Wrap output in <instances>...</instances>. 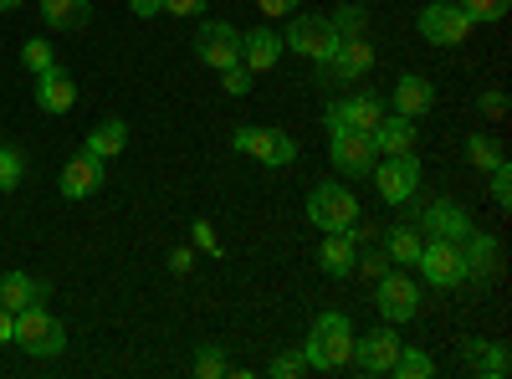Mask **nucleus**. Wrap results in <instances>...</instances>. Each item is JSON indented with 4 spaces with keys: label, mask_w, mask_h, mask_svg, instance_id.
<instances>
[{
    "label": "nucleus",
    "mask_w": 512,
    "mask_h": 379,
    "mask_svg": "<svg viewBox=\"0 0 512 379\" xmlns=\"http://www.w3.org/2000/svg\"><path fill=\"white\" fill-rule=\"evenodd\" d=\"M123 144H128V129L113 118V123H98V129L88 134V154H98V159H113V154H123Z\"/></svg>",
    "instance_id": "a878e982"
},
{
    "label": "nucleus",
    "mask_w": 512,
    "mask_h": 379,
    "mask_svg": "<svg viewBox=\"0 0 512 379\" xmlns=\"http://www.w3.org/2000/svg\"><path fill=\"white\" fill-rule=\"evenodd\" d=\"M267 374H272V379H297V374H308V359H303V354H277V359L267 364Z\"/></svg>",
    "instance_id": "f704fd0d"
},
{
    "label": "nucleus",
    "mask_w": 512,
    "mask_h": 379,
    "mask_svg": "<svg viewBox=\"0 0 512 379\" xmlns=\"http://www.w3.org/2000/svg\"><path fill=\"white\" fill-rule=\"evenodd\" d=\"M226 369H231V364H226V354H221L216 344H205V349L195 354V374H200V379H221Z\"/></svg>",
    "instance_id": "72a5a7b5"
},
{
    "label": "nucleus",
    "mask_w": 512,
    "mask_h": 379,
    "mask_svg": "<svg viewBox=\"0 0 512 379\" xmlns=\"http://www.w3.org/2000/svg\"><path fill=\"white\" fill-rule=\"evenodd\" d=\"M390 103H395V113H400V118H420V113H431V108H436V88H431V77L405 72V77L395 82Z\"/></svg>",
    "instance_id": "f3484780"
},
{
    "label": "nucleus",
    "mask_w": 512,
    "mask_h": 379,
    "mask_svg": "<svg viewBox=\"0 0 512 379\" xmlns=\"http://www.w3.org/2000/svg\"><path fill=\"white\" fill-rule=\"evenodd\" d=\"M195 246H205V251H221V241H216V231H210L205 221H195Z\"/></svg>",
    "instance_id": "79ce46f5"
},
{
    "label": "nucleus",
    "mask_w": 512,
    "mask_h": 379,
    "mask_svg": "<svg viewBox=\"0 0 512 379\" xmlns=\"http://www.w3.org/2000/svg\"><path fill=\"white\" fill-rule=\"evenodd\" d=\"M205 6H210V0H164V11H169V16H200Z\"/></svg>",
    "instance_id": "58836bf2"
},
{
    "label": "nucleus",
    "mask_w": 512,
    "mask_h": 379,
    "mask_svg": "<svg viewBox=\"0 0 512 379\" xmlns=\"http://www.w3.org/2000/svg\"><path fill=\"white\" fill-rule=\"evenodd\" d=\"M328 26H333V36H364L369 31V11L359 6V0H344V6L328 16Z\"/></svg>",
    "instance_id": "cd10ccee"
},
{
    "label": "nucleus",
    "mask_w": 512,
    "mask_h": 379,
    "mask_svg": "<svg viewBox=\"0 0 512 379\" xmlns=\"http://www.w3.org/2000/svg\"><path fill=\"white\" fill-rule=\"evenodd\" d=\"M277 57H282V36L272 26H256V31L241 36V67L246 72H272Z\"/></svg>",
    "instance_id": "a211bd4d"
},
{
    "label": "nucleus",
    "mask_w": 512,
    "mask_h": 379,
    "mask_svg": "<svg viewBox=\"0 0 512 379\" xmlns=\"http://www.w3.org/2000/svg\"><path fill=\"white\" fill-rule=\"evenodd\" d=\"M103 180H108V159H98V154H72L67 159V170H62V195L67 200H88V195H98L103 190Z\"/></svg>",
    "instance_id": "ddd939ff"
},
{
    "label": "nucleus",
    "mask_w": 512,
    "mask_h": 379,
    "mask_svg": "<svg viewBox=\"0 0 512 379\" xmlns=\"http://www.w3.org/2000/svg\"><path fill=\"white\" fill-rule=\"evenodd\" d=\"M41 287L36 277H26V272H6L0 277V308H11V313H21V308H31V303H41Z\"/></svg>",
    "instance_id": "b1692460"
},
{
    "label": "nucleus",
    "mask_w": 512,
    "mask_h": 379,
    "mask_svg": "<svg viewBox=\"0 0 512 379\" xmlns=\"http://www.w3.org/2000/svg\"><path fill=\"white\" fill-rule=\"evenodd\" d=\"M221 82H226V93H231V98H246V93H251V72H246L241 62H236V67H226V72H221Z\"/></svg>",
    "instance_id": "4c0bfd02"
},
{
    "label": "nucleus",
    "mask_w": 512,
    "mask_h": 379,
    "mask_svg": "<svg viewBox=\"0 0 512 379\" xmlns=\"http://www.w3.org/2000/svg\"><path fill=\"white\" fill-rule=\"evenodd\" d=\"M415 118H400V113H384L379 118V129L369 134V144H374V154L384 159V154H415Z\"/></svg>",
    "instance_id": "dca6fc26"
},
{
    "label": "nucleus",
    "mask_w": 512,
    "mask_h": 379,
    "mask_svg": "<svg viewBox=\"0 0 512 379\" xmlns=\"http://www.w3.org/2000/svg\"><path fill=\"white\" fill-rule=\"evenodd\" d=\"M195 57H200L205 67H216V72L236 67V62H241V36H236V26H226V21H200V31H195Z\"/></svg>",
    "instance_id": "1a4fd4ad"
},
{
    "label": "nucleus",
    "mask_w": 512,
    "mask_h": 379,
    "mask_svg": "<svg viewBox=\"0 0 512 379\" xmlns=\"http://www.w3.org/2000/svg\"><path fill=\"white\" fill-rule=\"evenodd\" d=\"M374 303H379L384 323H410L420 313V287L405 277V267H390L374 282Z\"/></svg>",
    "instance_id": "0eeeda50"
},
{
    "label": "nucleus",
    "mask_w": 512,
    "mask_h": 379,
    "mask_svg": "<svg viewBox=\"0 0 512 379\" xmlns=\"http://www.w3.org/2000/svg\"><path fill=\"white\" fill-rule=\"evenodd\" d=\"M26 180V154L16 144H0V195H11Z\"/></svg>",
    "instance_id": "c85d7f7f"
},
{
    "label": "nucleus",
    "mask_w": 512,
    "mask_h": 379,
    "mask_svg": "<svg viewBox=\"0 0 512 379\" xmlns=\"http://www.w3.org/2000/svg\"><path fill=\"white\" fill-rule=\"evenodd\" d=\"M477 103H482V113H487V118H502V113H507V93H482Z\"/></svg>",
    "instance_id": "ea45409f"
},
{
    "label": "nucleus",
    "mask_w": 512,
    "mask_h": 379,
    "mask_svg": "<svg viewBox=\"0 0 512 379\" xmlns=\"http://www.w3.org/2000/svg\"><path fill=\"white\" fill-rule=\"evenodd\" d=\"M420 277L431 282V287H461L466 282V257H461V241H420V257H415Z\"/></svg>",
    "instance_id": "20e7f679"
},
{
    "label": "nucleus",
    "mask_w": 512,
    "mask_h": 379,
    "mask_svg": "<svg viewBox=\"0 0 512 379\" xmlns=\"http://www.w3.org/2000/svg\"><path fill=\"white\" fill-rule=\"evenodd\" d=\"M328 154H333V170L338 175H369L374 170V144H369V134H359V129H328Z\"/></svg>",
    "instance_id": "9d476101"
},
{
    "label": "nucleus",
    "mask_w": 512,
    "mask_h": 379,
    "mask_svg": "<svg viewBox=\"0 0 512 379\" xmlns=\"http://www.w3.org/2000/svg\"><path fill=\"white\" fill-rule=\"evenodd\" d=\"M359 262V236L354 231H323V251H318V267L328 277H349Z\"/></svg>",
    "instance_id": "aec40b11"
},
{
    "label": "nucleus",
    "mask_w": 512,
    "mask_h": 379,
    "mask_svg": "<svg viewBox=\"0 0 512 379\" xmlns=\"http://www.w3.org/2000/svg\"><path fill=\"white\" fill-rule=\"evenodd\" d=\"M21 62H26V72H36V77H41V72H52V67H57V52H52L41 36H31L26 47H21Z\"/></svg>",
    "instance_id": "7c9ffc66"
},
{
    "label": "nucleus",
    "mask_w": 512,
    "mask_h": 379,
    "mask_svg": "<svg viewBox=\"0 0 512 379\" xmlns=\"http://www.w3.org/2000/svg\"><path fill=\"white\" fill-rule=\"evenodd\" d=\"M487 175H492V200L507 210V205H512V170H507V159L497 164V170H487Z\"/></svg>",
    "instance_id": "c9c22d12"
},
{
    "label": "nucleus",
    "mask_w": 512,
    "mask_h": 379,
    "mask_svg": "<svg viewBox=\"0 0 512 379\" xmlns=\"http://www.w3.org/2000/svg\"><path fill=\"white\" fill-rule=\"evenodd\" d=\"M41 21L52 31H82L93 21V0H41Z\"/></svg>",
    "instance_id": "5701e85b"
},
{
    "label": "nucleus",
    "mask_w": 512,
    "mask_h": 379,
    "mask_svg": "<svg viewBox=\"0 0 512 379\" xmlns=\"http://www.w3.org/2000/svg\"><path fill=\"white\" fill-rule=\"evenodd\" d=\"M456 6L472 16V26H477V21H502L512 11V0H456Z\"/></svg>",
    "instance_id": "2f4dec72"
},
{
    "label": "nucleus",
    "mask_w": 512,
    "mask_h": 379,
    "mask_svg": "<svg viewBox=\"0 0 512 379\" xmlns=\"http://www.w3.org/2000/svg\"><path fill=\"white\" fill-rule=\"evenodd\" d=\"M466 159H472L477 170H497L507 154H502V144H497L492 134H472V139H466Z\"/></svg>",
    "instance_id": "c756f323"
},
{
    "label": "nucleus",
    "mask_w": 512,
    "mask_h": 379,
    "mask_svg": "<svg viewBox=\"0 0 512 379\" xmlns=\"http://www.w3.org/2000/svg\"><path fill=\"white\" fill-rule=\"evenodd\" d=\"M36 103H41V113H72V103H77V82H72L62 67L41 72V77H36Z\"/></svg>",
    "instance_id": "4be33fe9"
},
{
    "label": "nucleus",
    "mask_w": 512,
    "mask_h": 379,
    "mask_svg": "<svg viewBox=\"0 0 512 379\" xmlns=\"http://www.w3.org/2000/svg\"><path fill=\"white\" fill-rule=\"evenodd\" d=\"M236 149L262 159V164H292L297 159V139L282 129H236Z\"/></svg>",
    "instance_id": "f8f14e48"
},
{
    "label": "nucleus",
    "mask_w": 512,
    "mask_h": 379,
    "mask_svg": "<svg viewBox=\"0 0 512 379\" xmlns=\"http://www.w3.org/2000/svg\"><path fill=\"white\" fill-rule=\"evenodd\" d=\"M128 6H134V16H149V21H154V16L164 11V0H128Z\"/></svg>",
    "instance_id": "a18cd8bd"
},
{
    "label": "nucleus",
    "mask_w": 512,
    "mask_h": 379,
    "mask_svg": "<svg viewBox=\"0 0 512 379\" xmlns=\"http://www.w3.org/2000/svg\"><path fill=\"white\" fill-rule=\"evenodd\" d=\"M384 257H390V267H415V257H420V231L395 226L390 236H384Z\"/></svg>",
    "instance_id": "393cba45"
},
{
    "label": "nucleus",
    "mask_w": 512,
    "mask_h": 379,
    "mask_svg": "<svg viewBox=\"0 0 512 379\" xmlns=\"http://www.w3.org/2000/svg\"><path fill=\"white\" fill-rule=\"evenodd\" d=\"M11 339H16V313L0 308V344H11Z\"/></svg>",
    "instance_id": "c03bdc74"
},
{
    "label": "nucleus",
    "mask_w": 512,
    "mask_h": 379,
    "mask_svg": "<svg viewBox=\"0 0 512 379\" xmlns=\"http://www.w3.org/2000/svg\"><path fill=\"white\" fill-rule=\"evenodd\" d=\"M472 364H477V369H482V374H487V379H502V374H507V364H512V359H507V349H502V344H482V354H477V359H472Z\"/></svg>",
    "instance_id": "473e14b6"
},
{
    "label": "nucleus",
    "mask_w": 512,
    "mask_h": 379,
    "mask_svg": "<svg viewBox=\"0 0 512 379\" xmlns=\"http://www.w3.org/2000/svg\"><path fill=\"white\" fill-rule=\"evenodd\" d=\"M16 6H26V0H0V11H16Z\"/></svg>",
    "instance_id": "49530a36"
},
{
    "label": "nucleus",
    "mask_w": 512,
    "mask_h": 379,
    "mask_svg": "<svg viewBox=\"0 0 512 379\" xmlns=\"http://www.w3.org/2000/svg\"><path fill=\"white\" fill-rule=\"evenodd\" d=\"M374 67V47L364 36H338L333 41V52H328V62H323V77H344V82H354V77H364Z\"/></svg>",
    "instance_id": "2eb2a0df"
},
{
    "label": "nucleus",
    "mask_w": 512,
    "mask_h": 379,
    "mask_svg": "<svg viewBox=\"0 0 512 379\" xmlns=\"http://www.w3.org/2000/svg\"><path fill=\"white\" fill-rule=\"evenodd\" d=\"M190 267H195V257H190L185 246H180V251H169V272H180V277H185Z\"/></svg>",
    "instance_id": "37998d69"
},
{
    "label": "nucleus",
    "mask_w": 512,
    "mask_h": 379,
    "mask_svg": "<svg viewBox=\"0 0 512 379\" xmlns=\"http://www.w3.org/2000/svg\"><path fill=\"white\" fill-rule=\"evenodd\" d=\"M384 113H390V108H384V98L364 88V93H354V98H338V103H328L323 123H328V129H359V134H374Z\"/></svg>",
    "instance_id": "6e6552de"
},
{
    "label": "nucleus",
    "mask_w": 512,
    "mask_h": 379,
    "mask_svg": "<svg viewBox=\"0 0 512 379\" xmlns=\"http://www.w3.org/2000/svg\"><path fill=\"white\" fill-rule=\"evenodd\" d=\"M461 257H466V277H492L502 246H497V236H487V231L472 226V231L461 236Z\"/></svg>",
    "instance_id": "412c9836"
},
{
    "label": "nucleus",
    "mask_w": 512,
    "mask_h": 379,
    "mask_svg": "<svg viewBox=\"0 0 512 379\" xmlns=\"http://www.w3.org/2000/svg\"><path fill=\"white\" fill-rule=\"evenodd\" d=\"M354 272H359V277H374V282H379L384 272H390V257H384V251H364V257L354 262Z\"/></svg>",
    "instance_id": "e433bc0d"
},
{
    "label": "nucleus",
    "mask_w": 512,
    "mask_h": 379,
    "mask_svg": "<svg viewBox=\"0 0 512 379\" xmlns=\"http://www.w3.org/2000/svg\"><path fill=\"white\" fill-rule=\"evenodd\" d=\"M333 26H328V16H297L292 26H287V36H282V47H292V52H303V57H313L318 67L328 62V52H333Z\"/></svg>",
    "instance_id": "9b49d317"
},
{
    "label": "nucleus",
    "mask_w": 512,
    "mask_h": 379,
    "mask_svg": "<svg viewBox=\"0 0 512 379\" xmlns=\"http://www.w3.org/2000/svg\"><path fill=\"white\" fill-rule=\"evenodd\" d=\"M308 221H313L318 231H354L364 216H359V200H354L349 185L323 180V185H313V195H308Z\"/></svg>",
    "instance_id": "7ed1b4c3"
},
{
    "label": "nucleus",
    "mask_w": 512,
    "mask_h": 379,
    "mask_svg": "<svg viewBox=\"0 0 512 379\" xmlns=\"http://www.w3.org/2000/svg\"><path fill=\"white\" fill-rule=\"evenodd\" d=\"M390 374H400V379H431V374H436V359L425 354V349H405V344H400Z\"/></svg>",
    "instance_id": "bb28decb"
},
{
    "label": "nucleus",
    "mask_w": 512,
    "mask_h": 379,
    "mask_svg": "<svg viewBox=\"0 0 512 379\" xmlns=\"http://www.w3.org/2000/svg\"><path fill=\"white\" fill-rule=\"evenodd\" d=\"M395 354H400V333L384 323V328L364 333V339H354V359H349V364H359L364 374H390Z\"/></svg>",
    "instance_id": "4468645a"
},
{
    "label": "nucleus",
    "mask_w": 512,
    "mask_h": 379,
    "mask_svg": "<svg viewBox=\"0 0 512 379\" xmlns=\"http://www.w3.org/2000/svg\"><path fill=\"white\" fill-rule=\"evenodd\" d=\"M256 6H262V16H292L297 0H256Z\"/></svg>",
    "instance_id": "a19ab883"
},
{
    "label": "nucleus",
    "mask_w": 512,
    "mask_h": 379,
    "mask_svg": "<svg viewBox=\"0 0 512 379\" xmlns=\"http://www.w3.org/2000/svg\"><path fill=\"white\" fill-rule=\"evenodd\" d=\"M374 185H379V195L390 200V205H405V200H415V190H420V159L415 154H384V159H374Z\"/></svg>",
    "instance_id": "39448f33"
},
{
    "label": "nucleus",
    "mask_w": 512,
    "mask_h": 379,
    "mask_svg": "<svg viewBox=\"0 0 512 379\" xmlns=\"http://www.w3.org/2000/svg\"><path fill=\"white\" fill-rule=\"evenodd\" d=\"M11 344H21L31 359H57L62 349H67V323L57 318V313H47V308H21L16 313V339Z\"/></svg>",
    "instance_id": "f03ea898"
},
{
    "label": "nucleus",
    "mask_w": 512,
    "mask_h": 379,
    "mask_svg": "<svg viewBox=\"0 0 512 379\" xmlns=\"http://www.w3.org/2000/svg\"><path fill=\"white\" fill-rule=\"evenodd\" d=\"M425 236H441V241H461L466 231H472V216L456 205V200H436V205H425V216H420Z\"/></svg>",
    "instance_id": "6ab92c4d"
},
{
    "label": "nucleus",
    "mask_w": 512,
    "mask_h": 379,
    "mask_svg": "<svg viewBox=\"0 0 512 379\" xmlns=\"http://www.w3.org/2000/svg\"><path fill=\"white\" fill-rule=\"evenodd\" d=\"M303 359H308V369H344L354 359V323L344 313H318Z\"/></svg>",
    "instance_id": "f257e3e1"
},
{
    "label": "nucleus",
    "mask_w": 512,
    "mask_h": 379,
    "mask_svg": "<svg viewBox=\"0 0 512 379\" xmlns=\"http://www.w3.org/2000/svg\"><path fill=\"white\" fill-rule=\"evenodd\" d=\"M420 36L431 41V47H461V41L472 36V16H466L456 0H431V6L420 11Z\"/></svg>",
    "instance_id": "423d86ee"
}]
</instances>
